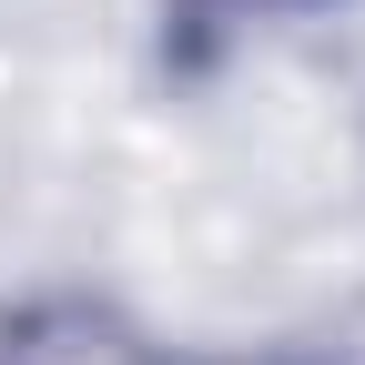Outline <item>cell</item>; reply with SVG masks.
<instances>
[{
	"instance_id": "1",
	"label": "cell",
	"mask_w": 365,
	"mask_h": 365,
	"mask_svg": "<svg viewBox=\"0 0 365 365\" xmlns=\"http://www.w3.org/2000/svg\"><path fill=\"white\" fill-rule=\"evenodd\" d=\"M0 365H153V355L102 304H31L0 325Z\"/></svg>"
},
{
	"instance_id": "2",
	"label": "cell",
	"mask_w": 365,
	"mask_h": 365,
	"mask_svg": "<svg viewBox=\"0 0 365 365\" xmlns=\"http://www.w3.org/2000/svg\"><path fill=\"white\" fill-rule=\"evenodd\" d=\"M264 365H274V355H264Z\"/></svg>"
}]
</instances>
